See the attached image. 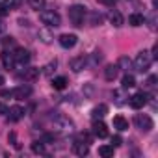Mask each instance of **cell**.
<instances>
[{"label":"cell","mask_w":158,"mask_h":158,"mask_svg":"<svg viewBox=\"0 0 158 158\" xmlns=\"http://www.w3.org/2000/svg\"><path fill=\"white\" fill-rule=\"evenodd\" d=\"M152 60H154V58L151 56V52H147V50L139 52V54L136 56V60H134V67H136V71H139V73H145V71L151 67Z\"/></svg>","instance_id":"cell-1"},{"label":"cell","mask_w":158,"mask_h":158,"mask_svg":"<svg viewBox=\"0 0 158 158\" xmlns=\"http://www.w3.org/2000/svg\"><path fill=\"white\" fill-rule=\"evenodd\" d=\"M39 19H41V23H45V24H48V26H54V28L61 24L60 13H58V11H52V10L41 11V13H39Z\"/></svg>","instance_id":"cell-2"},{"label":"cell","mask_w":158,"mask_h":158,"mask_svg":"<svg viewBox=\"0 0 158 158\" xmlns=\"http://www.w3.org/2000/svg\"><path fill=\"white\" fill-rule=\"evenodd\" d=\"M84 15H86V8L84 6H71L69 8V19L73 21L74 26H80L82 21H84Z\"/></svg>","instance_id":"cell-3"},{"label":"cell","mask_w":158,"mask_h":158,"mask_svg":"<svg viewBox=\"0 0 158 158\" xmlns=\"http://www.w3.org/2000/svg\"><path fill=\"white\" fill-rule=\"evenodd\" d=\"M134 125H136L139 130H143V132H149V130L154 127L152 119H151L147 114H138V115L134 117Z\"/></svg>","instance_id":"cell-4"},{"label":"cell","mask_w":158,"mask_h":158,"mask_svg":"<svg viewBox=\"0 0 158 158\" xmlns=\"http://www.w3.org/2000/svg\"><path fill=\"white\" fill-rule=\"evenodd\" d=\"M128 104L134 108V110H139L147 104V95L145 93H134L132 97H128Z\"/></svg>","instance_id":"cell-5"},{"label":"cell","mask_w":158,"mask_h":158,"mask_svg":"<svg viewBox=\"0 0 158 158\" xmlns=\"http://www.w3.org/2000/svg\"><path fill=\"white\" fill-rule=\"evenodd\" d=\"M58 41H60V45H61L63 48H73V47L76 45L78 37H76L74 34H61V35L58 37Z\"/></svg>","instance_id":"cell-6"},{"label":"cell","mask_w":158,"mask_h":158,"mask_svg":"<svg viewBox=\"0 0 158 158\" xmlns=\"http://www.w3.org/2000/svg\"><path fill=\"white\" fill-rule=\"evenodd\" d=\"M86 65H88V58H86V56H76V58H73V60L69 61V67H71L74 73H80Z\"/></svg>","instance_id":"cell-7"},{"label":"cell","mask_w":158,"mask_h":158,"mask_svg":"<svg viewBox=\"0 0 158 158\" xmlns=\"http://www.w3.org/2000/svg\"><path fill=\"white\" fill-rule=\"evenodd\" d=\"M11 95H13L17 101L28 99V97L32 95V88H30V86H19V88H15V89L11 91Z\"/></svg>","instance_id":"cell-8"},{"label":"cell","mask_w":158,"mask_h":158,"mask_svg":"<svg viewBox=\"0 0 158 158\" xmlns=\"http://www.w3.org/2000/svg\"><path fill=\"white\" fill-rule=\"evenodd\" d=\"M13 58H15V61L17 63H28L30 61V52L26 50V48H21V47H17L15 48V52H13Z\"/></svg>","instance_id":"cell-9"},{"label":"cell","mask_w":158,"mask_h":158,"mask_svg":"<svg viewBox=\"0 0 158 158\" xmlns=\"http://www.w3.org/2000/svg\"><path fill=\"white\" fill-rule=\"evenodd\" d=\"M73 152L74 154H78V156H86L88 152H89V143H86V141H74L73 143Z\"/></svg>","instance_id":"cell-10"},{"label":"cell","mask_w":158,"mask_h":158,"mask_svg":"<svg viewBox=\"0 0 158 158\" xmlns=\"http://www.w3.org/2000/svg\"><path fill=\"white\" fill-rule=\"evenodd\" d=\"M23 117H24V108L23 106H11L8 110V119L10 121H19Z\"/></svg>","instance_id":"cell-11"},{"label":"cell","mask_w":158,"mask_h":158,"mask_svg":"<svg viewBox=\"0 0 158 158\" xmlns=\"http://www.w3.org/2000/svg\"><path fill=\"white\" fill-rule=\"evenodd\" d=\"M93 134L102 139V138L108 136V127H106L102 121H97V119H95V123H93Z\"/></svg>","instance_id":"cell-12"},{"label":"cell","mask_w":158,"mask_h":158,"mask_svg":"<svg viewBox=\"0 0 158 158\" xmlns=\"http://www.w3.org/2000/svg\"><path fill=\"white\" fill-rule=\"evenodd\" d=\"M0 60H2V65H4L8 71H11V69L15 67V58H13V54H10L8 50H4L2 54H0Z\"/></svg>","instance_id":"cell-13"},{"label":"cell","mask_w":158,"mask_h":158,"mask_svg":"<svg viewBox=\"0 0 158 158\" xmlns=\"http://www.w3.org/2000/svg\"><path fill=\"white\" fill-rule=\"evenodd\" d=\"M23 78H24L26 82H34V80H37V78H39V69H37V67H28V69H24Z\"/></svg>","instance_id":"cell-14"},{"label":"cell","mask_w":158,"mask_h":158,"mask_svg":"<svg viewBox=\"0 0 158 158\" xmlns=\"http://www.w3.org/2000/svg\"><path fill=\"white\" fill-rule=\"evenodd\" d=\"M117 73H119V67L114 65V63H110V65H106V69H104V78L112 82V80H115V78H117Z\"/></svg>","instance_id":"cell-15"},{"label":"cell","mask_w":158,"mask_h":158,"mask_svg":"<svg viewBox=\"0 0 158 158\" xmlns=\"http://www.w3.org/2000/svg\"><path fill=\"white\" fill-rule=\"evenodd\" d=\"M106 114H108V106H106V104H99V106H95V108L91 110L93 119H102Z\"/></svg>","instance_id":"cell-16"},{"label":"cell","mask_w":158,"mask_h":158,"mask_svg":"<svg viewBox=\"0 0 158 158\" xmlns=\"http://www.w3.org/2000/svg\"><path fill=\"white\" fill-rule=\"evenodd\" d=\"M114 128H117V130H128V121L123 117V115H115L114 117Z\"/></svg>","instance_id":"cell-17"},{"label":"cell","mask_w":158,"mask_h":158,"mask_svg":"<svg viewBox=\"0 0 158 158\" xmlns=\"http://www.w3.org/2000/svg\"><path fill=\"white\" fill-rule=\"evenodd\" d=\"M56 125H58V128H61L63 132H71V130H73V121H69L67 117H60V119L56 121Z\"/></svg>","instance_id":"cell-18"},{"label":"cell","mask_w":158,"mask_h":158,"mask_svg":"<svg viewBox=\"0 0 158 158\" xmlns=\"http://www.w3.org/2000/svg\"><path fill=\"white\" fill-rule=\"evenodd\" d=\"M143 23H145V19H143L141 13H132V15L128 17V24H130V26H141Z\"/></svg>","instance_id":"cell-19"},{"label":"cell","mask_w":158,"mask_h":158,"mask_svg":"<svg viewBox=\"0 0 158 158\" xmlns=\"http://www.w3.org/2000/svg\"><path fill=\"white\" fill-rule=\"evenodd\" d=\"M114 145H101L99 147V154L102 156V158H112L114 156Z\"/></svg>","instance_id":"cell-20"},{"label":"cell","mask_w":158,"mask_h":158,"mask_svg":"<svg viewBox=\"0 0 158 158\" xmlns=\"http://www.w3.org/2000/svg\"><path fill=\"white\" fill-rule=\"evenodd\" d=\"M121 84H123V88H125V89L134 88V86H136V78H134L132 74H125V76L121 78Z\"/></svg>","instance_id":"cell-21"},{"label":"cell","mask_w":158,"mask_h":158,"mask_svg":"<svg viewBox=\"0 0 158 158\" xmlns=\"http://www.w3.org/2000/svg\"><path fill=\"white\" fill-rule=\"evenodd\" d=\"M52 86H54V89H65L67 78H65V76H56L54 80H52Z\"/></svg>","instance_id":"cell-22"},{"label":"cell","mask_w":158,"mask_h":158,"mask_svg":"<svg viewBox=\"0 0 158 158\" xmlns=\"http://www.w3.org/2000/svg\"><path fill=\"white\" fill-rule=\"evenodd\" d=\"M110 23L115 26V28H119V26H123V15L119 13V11H114L112 15H110Z\"/></svg>","instance_id":"cell-23"},{"label":"cell","mask_w":158,"mask_h":158,"mask_svg":"<svg viewBox=\"0 0 158 158\" xmlns=\"http://www.w3.org/2000/svg\"><path fill=\"white\" fill-rule=\"evenodd\" d=\"M32 151H34L35 154H45V152H47L43 141H34V143H32Z\"/></svg>","instance_id":"cell-24"},{"label":"cell","mask_w":158,"mask_h":158,"mask_svg":"<svg viewBox=\"0 0 158 158\" xmlns=\"http://www.w3.org/2000/svg\"><path fill=\"white\" fill-rule=\"evenodd\" d=\"M28 4H30V8L32 10H43L45 8V0H28Z\"/></svg>","instance_id":"cell-25"},{"label":"cell","mask_w":158,"mask_h":158,"mask_svg":"<svg viewBox=\"0 0 158 158\" xmlns=\"http://www.w3.org/2000/svg\"><path fill=\"white\" fill-rule=\"evenodd\" d=\"M54 71H56V61H50L48 65L43 67V74H45V76H52Z\"/></svg>","instance_id":"cell-26"},{"label":"cell","mask_w":158,"mask_h":158,"mask_svg":"<svg viewBox=\"0 0 158 158\" xmlns=\"http://www.w3.org/2000/svg\"><path fill=\"white\" fill-rule=\"evenodd\" d=\"M39 39H41L43 43H47V45H48V43L52 41V35H50V32H48V30H41V32H39Z\"/></svg>","instance_id":"cell-27"},{"label":"cell","mask_w":158,"mask_h":158,"mask_svg":"<svg viewBox=\"0 0 158 158\" xmlns=\"http://www.w3.org/2000/svg\"><path fill=\"white\" fill-rule=\"evenodd\" d=\"M102 21H104V17H102V15H99V13H91V24H93V26L102 24Z\"/></svg>","instance_id":"cell-28"},{"label":"cell","mask_w":158,"mask_h":158,"mask_svg":"<svg viewBox=\"0 0 158 158\" xmlns=\"http://www.w3.org/2000/svg\"><path fill=\"white\" fill-rule=\"evenodd\" d=\"M130 65H132V61H130L127 56H121V58H119V63H117V67H125V69H128Z\"/></svg>","instance_id":"cell-29"},{"label":"cell","mask_w":158,"mask_h":158,"mask_svg":"<svg viewBox=\"0 0 158 158\" xmlns=\"http://www.w3.org/2000/svg\"><path fill=\"white\" fill-rule=\"evenodd\" d=\"M2 47H4V48H8V47H15V39H13L11 35L4 37V39H2Z\"/></svg>","instance_id":"cell-30"},{"label":"cell","mask_w":158,"mask_h":158,"mask_svg":"<svg viewBox=\"0 0 158 158\" xmlns=\"http://www.w3.org/2000/svg\"><path fill=\"white\" fill-rule=\"evenodd\" d=\"M8 139L13 143V147H15V149H21V143H17V136H15V132H11V134L8 136Z\"/></svg>","instance_id":"cell-31"},{"label":"cell","mask_w":158,"mask_h":158,"mask_svg":"<svg viewBox=\"0 0 158 158\" xmlns=\"http://www.w3.org/2000/svg\"><path fill=\"white\" fill-rule=\"evenodd\" d=\"M156 80H158V78H156L154 74H151V76L147 78V88H154V86H156Z\"/></svg>","instance_id":"cell-32"},{"label":"cell","mask_w":158,"mask_h":158,"mask_svg":"<svg viewBox=\"0 0 158 158\" xmlns=\"http://www.w3.org/2000/svg\"><path fill=\"white\" fill-rule=\"evenodd\" d=\"M8 13H10V8L4 6V4H0V17H6Z\"/></svg>","instance_id":"cell-33"},{"label":"cell","mask_w":158,"mask_h":158,"mask_svg":"<svg viewBox=\"0 0 158 158\" xmlns=\"http://www.w3.org/2000/svg\"><path fill=\"white\" fill-rule=\"evenodd\" d=\"M121 143H123V139H121V136H114V138H112V145H114V147H119Z\"/></svg>","instance_id":"cell-34"},{"label":"cell","mask_w":158,"mask_h":158,"mask_svg":"<svg viewBox=\"0 0 158 158\" xmlns=\"http://www.w3.org/2000/svg\"><path fill=\"white\" fill-rule=\"evenodd\" d=\"M101 4H104V6H115V2L117 0H99Z\"/></svg>","instance_id":"cell-35"},{"label":"cell","mask_w":158,"mask_h":158,"mask_svg":"<svg viewBox=\"0 0 158 158\" xmlns=\"http://www.w3.org/2000/svg\"><path fill=\"white\" fill-rule=\"evenodd\" d=\"M6 2H8V8H11V6H19L21 0H6Z\"/></svg>","instance_id":"cell-36"},{"label":"cell","mask_w":158,"mask_h":158,"mask_svg":"<svg viewBox=\"0 0 158 158\" xmlns=\"http://www.w3.org/2000/svg\"><path fill=\"white\" fill-rule=\"evenodd\" d=\"M0 95H2V97H10L11 91H10V89H2V91H0Z\"/></svg>","instance_id":"cell-37"},{"label":"cell","mask_w":158,"mask_h":158,"mask_svg":"<svg viewBox=\"0 0 158 158\" xmlns=\"http://www.w3.org/2000/svg\"><path fill=\"white\" fill-rule=\"evenodd\" d=\"M6 112H8V108H6L2 102H0V114H6Z\"/></svg>","instance_id":"cell-38"},{"label":"cell","mask_w":158,"mask_h":158,"mask_svg":"<svg viewBox=\"0 0 158 158\" xmlns=\"http://www.w3.org/2000/svg\"><path fill=\"white\" fill-rule=\"evenodd\" d=\"M4 30H6V24H4V23H2V21H0V34H2V32H4Z\"/></svg>","instance_id":"cell-39"},{"label":"cell","mask_w":158,"mask_h":158,"mask_svg":"<svg viewBox=\"0 0 158 158\" xmlns=\"http://www.w3.org/2000/svg\"><path fill=\"white\" fill-rule=\"evenodd\" d=\"M2 84H4V76H2V74H0V86H2Z\"/></svg>","instance_id":"cell-40"},{"label":"cell","mask_w":158,"mask_h":158,"mask_svg":"<svg viewBox=\"0 0 158 158\" xmlns=\"http://www.w3.org/2000/svg\"><path fill=\"white\" fill-rule=\"evenodd\" d=\"M0 2H2V0H0Z\"/></svg>","instance_id":"cell-41"}]
</instances>
